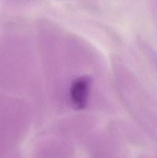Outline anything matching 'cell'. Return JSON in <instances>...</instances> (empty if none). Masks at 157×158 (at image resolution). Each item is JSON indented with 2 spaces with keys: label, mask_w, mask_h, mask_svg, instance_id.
<instances>
[{
  "label": "cell",
  "mask_w": 157,
  "mask_h": 158,
  "mask_svg": "<svg viewBox=\"0 0 157 158\" xmlns=\"http://www.w3.org/2000/svg\"><path fill=\"white\" fill-rule=\"evenodd\" d=\"M91 78L87 75L81 76L72 82L69 88V100L72 108L76 110L85 109L88 104Z\"/></svg>",
  "instance_id": "6da1fadb"
}]
</instances>
